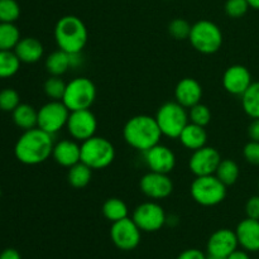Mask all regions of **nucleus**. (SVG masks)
Instances as JSON below:
<instances>
[{
    "mask_svg": "<svg viewBox=\"0 0 259 259\" xmlns=\"http://www.w3.org/2000/svg\"><path fill=\"white\" fill-rule=\"evenodd\" d=\"M88 28L76 15L60 18L55 27V39L58 48L67 53H81L88 43Z\"/></svg>",
    "mask_w": 259,
    "mask_h": 259,
    "instance_id": "3",
    "label": "nucleus"
},
{
    "mask_svg": "<svg viewBox=\"0 0 259 259\" xmlns=\"http://www.w3.org/2000/svg\"><path fill=\"white\" fill-rule=\"evenodd\" d=\"M20 104V96L14 89H4L0 91V110L13 113Z\"/></svg>",
    "mask_w": 259,
    "mask_h": 259,
    "instance_id": "34",
    "label": "nucleus"
},
{
    "mask_svg": "<svg viewBox=\"0 0 259 259\" xmlns=\"http://www.w3.org/2000/svg\"><path fill=\"white\" fill-rule=\"evenodd\" d=\"M207 259H227V258H220V257H212V255H207Z\"/></svg>",
    "mask_w": 259,
    "mask_h": 259,
    "instance_id": "44",
    "label": "nucleus"
},
{
    "mask_svg": "<svg viewBox=\"0 0 259 259\" xmlns=\"http://www.w3.org/2000/svg\"><path fill=\"white\" fill-rule=\"evenodd\" d=\"M189 40L197 52L211 55L222 48L223 33L214 22L199 20L191 27Z\"/></svg>",
    "mask_w": 259,
    "mask_h": 259,
    "instance_id": "6",
    "label": "nucleus"
},
{
    "mask_svg": "<svg viewBox=\"0 0 259 259\" xmlns=\"http://www.w3.org/2000/svg\"><path fill=\"white\" fill-rule=\"evenodd\" d=\"M176 259H207V255L200 249L191 248V249H186L180 253Z\"/></svg>",
    "mask_w": 259,
    "mask_h": 259,
    "instance_id": "39",
    "label": "nucleus"
},
{
    "mask_svg": "<svg viewBox=\"0 0 259 259\" xmlns=\"http://www.w3.org/2000/svg\"><path fill=\"white\" fill-rule=\"evenodd\" d=\"M128 206L125 202L118 197H110L103 205V215L111 223L119 222L128 218Z\"/></svg>",
    "mask_w": 259,
    "mask_h": 259,
    "instance_id": "27",
    "label": "nucleus"
},
{
    "mask_svg": "<svg viewBox=\"0 0 259 259\" xmlns=\"http://www.w3.org/2000/svg\"><path fill=\"white\" fill-rule=\"evenodd\" d=\"M243 156L245 161L254 166H259V142L250 141L248 142L243 149Z\"/></svg>",
    "mask_w": 259,
    "mask_h": 259,
    "instance_id": "37",
    "label": "nucleus"
},
{
    "mask_svg": "<svg viewBox=\"0 0 259 259\" xmlns=\"http://www.w3.org/2000/svg\"><path fill=\"white\" fill-rule=\"evenodd\" d=\"M258 190H259V181H258Z\"/></svg>",
    "mask_w": 259,
    "mask_h": 259,
    "instance_id": "46",
    "label": "nucleus"
},
{
    "mask_svg": "<svg viewBox=\"0 0 259 259\" xmlns=\"http://www.w3.org/2000/svg\"><path fill=\"white\" fill-rule=\"evenodd\" d=\"M132 219L139 229L146 233H154L161 230L167 223L166 212L163 207L153 201L143 202L138 205L133 211Z\"/></svg>",
    "mask_w": 259,
    "mask_h": 259,
    "instance_id": "10",
    "label": "nucleus"
},
{
    "mask_svg": "<svg viewBox=\"0 0 259 259\" xmlns=\"http://www.w3.org/2000/svg\"><path fill=\"white\" fill-rule=\"evenodd\" d=\"M191 196L202 206H215L227 196V186L215 175L196 177L190 187Z\"/></svg>",
    "mask_w": 259,
    "mask_h": 259,
    "instance_id": "8",
    "label": "nucleus"
},
{
    "mask_svg": "<svg viewBox=\"0 0 259 259\" xmlns=\"http://www.w3.org/2000/svg\"><path fill=\"white\" fill-rule=\"evenodd\" d=\"M252 82L249 70L242 65L230 66L223 75V86L232 95L242 96Z\"/></svg>",
    "mask_w": 259,
    "mask_h": 259,
    "instance_id": "17",
    "label": "nucleus"
},
{
    "mask_svg": "<svg viewBox=\"0 0 259 259\" xmlns=\"http://www.w3.org/2000/svg\"><path fill=\"white\" fill-rule=\"evenodd\" d=\"M147 166L153 172L168 175L176 166V156L174 152L163 144H156L151 149L144 152Z\"/></svg>",
    "mask_w": 259,
    "mask_h": 259,
    "instance_id": "16",
    "label": "nucleus"
},
{
    "mask_svg": "<svg viewBox=\"0 0 259 259\" xmlns=\"http://www.w3.org/2000/svg\"><path fill=\"white\" fill-rule=\"evenodd\" d=\"M20 32L14 23H0V51H14Z\"/></svg>",
    "mask_w": 259,
    "mask_h": 259,
    "instance_id": "29",
    "label": "nucleus"
},
{
    "mask_svg": "<svg viewBox=\"0 0 259 259\" xmlns=\"http://www.w3.org/2000/svg\"><path fill=\"white\" fill-rule=\"evenodd\" d=\"M20 17L17 0H0V23H14Z\"/></svg>",
    "mask_w": 259,
    "mask_h": 259,
    "instance_id": "32",
    "label": "nucleus"
},
{
    "mask_svg": "<svg viewBox=\"0 0 259 259\" xmlns=\"http://www.w3.org/2000/svg\"><path fill=\"white\" fill-rule=\"evenodd\" d=\"M66 128L75 141L82 143L86 139L95 136L96 129H98V120H96L95 114L90 109L71 111Z\"/></svg>",
    "mask_w": 259,
    "mask_h": 259,
    "instance_id": "12",
    "label": "nucleus"
},
{
    "mask_svg": "<svg viewBox=\"0 0 259 259\" xmlns=\"http://www.w3.org/2000/svg\"><path fill=\"white\" fill-rule=\"evenodd\" d=\"M139 187H141V191L149 199L162 200L172 194L174 182L169 179L168 175L151 171L142 177Z\"/></svg>",
    "mask_w": 259,
    "mask_h": 259,
    "instance_id": "14",
    "label": "nucleus"
},
{
    "mask_svg": "<svg viewBox=\"0 0 259 259\" xmlns=\"http://www.w3.org/2000/svg\"><path fill=\"white\" fill-rule=\"evenodd\" d=\"M53 143L52 134L33 128L23 132L14 146V154L18 161L27 166H35L47 161L52 156Z\"/></svg>",
    "mask_w": 259,
    "mask_h": 259,
    "instance_id": "1",
    "label": "nucleus"
},
{
    "mask_svg": "<svg viewBox=\"0 0 259 259\" xmlns=\"http://www.w3.org/2000/svg\"><path fill=\"white\" fill-rule=\"evenodd\" d=\"M115 159L113 143L104 137H91L81 143V162L91 169H104Z\"/></svg>",
    "mask_w": 259,
    "mask_h": 259,
    "instance_id": "4",
    "label": "nucleus"
},
{
    "mask_svg": "<svg viewBox=\"0 0 259 259\" xmlns=\"http://www.w3.org/2000/svg\"><path fill=\"white\" fill-rule=\"evenodd\" d=\"M248 4H249V7L252 8V9H255V10H259V0H247Z\"/></svg>",
    "mask_w": 259,
    "mask_h": 259,
    "instance_id": "43",
    "label": "nucleus"
},
{
    "mask_svg": "<svg viewBox=\"0 0 259 259\" xmlns=\"http://www.w3.org/2000/svg\"><path fill=\"white\" fill-rule=\"evenodd\" d=\"M123 137L132 148L146 152L159 143L162 132L156 118L142 114L126 121L123 129Z\"/></svg>",
    "mask_w": 259,
    "mask_h": 259,
    "instance_id": "2",
    "label": "nucleus"
},
{
    "mask_svg": "<svg viewBox=\"0 0 259 259\" xmlns=\"http://www.w3.org/2000/svg\"><path fill=\"white\" fill-rule=\"evenodd\" d=\"M20 63L14 51H0V78L13 77L19 71Z\"/></svg>",
    "mask_w": 259,
    "mask_h": 259,
    "instance_id": "30",
    "label": "nucleus"
},
{
    "mask_svg": "<svg viewBox=\"0 0 259 259\" xmlns=\"http://www.w3.org/2000/svg\"><path fill=\"white\" fill-rule=\"evenodd\" d=\"M242 106L249 118L259 119V81L250 83L242 95Z\"/></svg>",
    "mask_w": 259,
    "mask_h": 259,
    "instance_id": "26",
    "label": "nucleus"
},
{
    "mask_svg": "<svg viewBox=\"0 0 259 259\" xmlns=\"http://www.w3.org/2000/svg\"><path fill=\"white\" fill-rule=\"evenodd\" d=\"M248 136L250 141L259 142V119H253L248 126Z\"/></svg>",
    "mask_w": 259,
    "mask_h": 259,
    "instance_id": "40",
    "label": "nucleus"
},
{
    "mask_svg": "<svg viewBox=\"0 0 259 259\" xmlns=\"http://www.w3.org/2000/svg\"><path fill=\"white\" fill-rule=\"evenodd\" d=\"M141 232L142 230L133 219L125 218V219L113 223L110 229V238L118 249L129 252V250L136 249L141 243Z\"/></svg>",
    "mask_w": 259,
    "mask_h": 259,
    "instance_id": "11",
    "label": "nucleus"
},
{
    "mask_svg": "<svg viewBox=\"0 0 259 259\" xmlns=\"http://www.w3.org/2000/svg\"><path fill=\"white\" fill-rule=\"evenodd\" d=\"M245 214H247V218L259 220V195L248 199L245 204Z\"/></svg>",
    "mask_w": 259,
    "mask_h": 259,
    "instance_id": "38",
    "label": "nucleus"
},
{
    "mask_svg": "<svg viewBox=\"0 0 259 259\" xmlns=\"http://www.w3.org/2000/svg\"><path fill=\"white\" fill-rule=\"evenodd\" d=\"M91 177H93V169L81 161L68 168L67 181L75 189H83L88 186L91 181Z\"/></svg>",
    "mask_w": 259,
    "mask_h": 259,
    "instance_id": "25",
    "label": "nucleus"
},
{
    "mask_svg": "<svg viewBox=\"0 0 259 259\" xmlns=\"http://www.w3.org/2000/svg\"><path fill=\"white\" fill-rule=\"evenodd\" d=\"M238 243L247 252H259V220L245 218L235 229Z\"/></svg>",
    "mask_w": 259,
    "mask_h": 259,
    "instance_id": "19",
    "label": "nucleus"
},
{
    "mask_svg": "<svg viewBox=\"0 0 259 259\" xmlns=\"http://www.w3.org/2000/svg\"><path fill=\"white\" fill-rule=\"evenodd\" d=\"M249 8L247 0H227L225 3V13L228 17L234 19L244 17Z\"/></svg>",
    "mask_w": 259,
    "mask_h": 259,
    "instance_id": "36",
    "label": "nucleus"
},
{
    "mask_svg": "<svg viewBox=\"0 0 259 259\" xmlns=\"http://www.w3.org/2000/svg\"><path fill=\"white\" fill-rule=\"evenodd\" d=\"M0 197H2V187H0Z\"/></svg>",
    "mask_w": 259,
    "mask_h": 259,
    "instance_id": "45",
    "label": "nucleus"
},
{
    "mask_svg": "<svg viewBox=\"0 0 259 259\" xmlns=\"http://www.w3.org/2000/svg\"><path fill=\"white\" fill-rule=\"evenodd\" d=\"M191 27L192 25H190L187 20L177 18V19H174L168 24V33L177 40L189 39L190 33H191Z\"/></svg>",
    "mask_w": 259,
    "mask_h": 259,
    "instance_id": "35",
    "label": "nucleus"
},
{
    "mask_svg": "<svg viewBox=\"0 0 259 259\" xmlns=\"http://www.w3.org/2000/svg\"><path fill=\"white\" fill-rule=\"evenodd\" d=\"M0 259H22V255L14 248H7L0 253Z\"/></svg>",
    "mask_w": 259,
    "mask_h": 259,
    "instance_id": "41",
    "label": "nucleus"
},
{
    "mask_svg": "<svg viewBox=\"0 0 259 259\" xmlns=\"http://www.w3.org/2000/svg\"><path fill=\"white\" fill-rule=\"evenodd\" d=\"M239 166H238L237 162H234L233 159H222L217 172H215V176H217L225 186H232V185H234L235 182L238 181V179H239Z\"/></svg>",
    "mask_w": 259,
    "mask_h": 259,
    "instance_id": "28",
    "label": "nucleus"
},
{
    "mask_svg": "<svg viewBox=\"0 0 259 259\" xmlns=\"http://www.w3.org/2000/svg\"><path fill=\"white\" fill-rule=\"evenodd\" d=\"M227 259H250L247 250L244 249H235L230 255H228Z\"/></svg>",
    "mask_w": 259,
    "mask_h": 259,
    "instance_id": "42",
    "label": "nucleus"
},
{
    "mask_svg": "<svg viewBox=\"0 0 259 259\" xmlns=\"http://www.w3.org/2000/svg\"><path fill=\"white\" fill-rule=\"evenodd\" d=\"M70 113L63 101L51 100L38 110V128L53 136L67 125Z\"/></svg>",
    "mask_w": 259,
    "mask_h": 259,
    "instance_id": "9",
    "label": "nucleus"
},
{
    "mask_svg": "<svg viewBox=\"0 0 259 259\" xmlns=\"http://www.w3.org/2000/svg\"><path fill=\"white\" fill-rule=\"evenodd\" d=\"M220 162H222V156L218 149L205 146L194 151L192 156L190 157L189 167L190 171L196 177L210 176L215 175Z\"/></svg>",
    "mask_w": 259,
    "mask_h": 259,
    "instance_id": "13",
    "label": "nucleus"
},
{
    "mask_svg": "<svg viewBox=\"0 0 259 259\" xmlns=\"http://www.w3.org/2000/svg\"><path fill=\"white\" fill-rule=\"evenodd\" d=\"M66 86H67V83L60 76H51L48 80H46L43 90H45L47 98H50L51 100L62 101L66 91Z\"/></svg>",
    "mask_w": 259,
    "mask_h": 259,
    "instance_id": "31",
    "label": "nucleus"
},
{
    "mask_svg": "<svg viewBox=\"0 0 259 259\" xmlns=\"http://www.w3.org/2000/svg\"><path fill=\"white\" fill-rule=\"evenodd\" d=\"M154 118H156L157 124L161 129L162 136L174 139L179 138L185 126L190 123L189 113L186 111V108L180 105L177 101L164 103L158 109Z\"/></svg>",
    "mask_w": 259,
    "mask_h": 259,
    "instance_id": "5",
    "label": "nucleus"
},
{
    "mask_svg": "<svg viewBox=\"0 0 259 259\" xmlns=\"http://www.w3.org/2000/svg\"><path fill=\"white\" fill-rule=\"evenodd\" d=\"M52 157L62 167H72L81 161V146L75 139H63L55 144Z\"/></svg>",
    "mask_w": 259,
    "mask_h": 259,
    "instance_id": "20",
    "label": "nucleus"
},
{
    "mask_svg": "<svg viewBox=\"0 0 259 259\" xmlns=\"http://www.w3.org/2000/svg\"><path fill=\"white\" fill-rule=\"evenodd\" d=\"M202 98V88L195 78H182L175 89V99L180 105L190 109L199 104Z\"/></svg>",
    "mask_w": 259,
    "mask_h": 259,
    "instance_id": "18",
    "label": "nucleus"
},
{
    "mask_svg": "<svg viewBox=\"0 0 259 259\" xmlns=\"http://www.w3.org/2000/svg\"><path fill=\"white\" fill-rule=\"evenodd\" d=\"M46 68L51 76H62L72 68V55L60 50L55 51L46 58Z\"/></svg>",
    "mask_w": 259,
    "mask_h": 259,
    "instance_id": "23",
    "label": "nucleus"
},
{
    "mask_svg": "<svg viewBox=\"0 0 259 259\" xmlns=\"http://www.w3.org/2000/svg\"><path fill=\"white\" fill-rule=\"evenodd\" d=\"M238 247L239 243L235 232L230 229H219L212 233L207 240V255L227 258L235 249H238Z\"/></svg>",
    "mask_w": 259,
    "mask_h": 259,
    "instance_id": "15",
    "label": "nucleus"
},
{
    "mask_svg": "<svg viewBox=\"0 0 259 259\" xmlns=\"http://www.w3.org/2000/svg\"><path fill=\"white\" fill-rule=\"evenodd\" d=\"M179 139L181 141L182 146L190 151H196L206 146L207 133L205 131V126L197 125V124L189 123L182 133L180 134Z\"/></svg>",
    "mask_w": 259,
    "mask_h": 259,
    "instance_id": "22",
    "label": "nucleus"
},
{
    "mask_svg": "<svg viewBox=\"0 0 259 259\" xmlns=\"http://www.w3.org/2000/svg\"><path fill=\"white\" fill-rule=\"evenodd\" d=\"M12 115L15 125L23 132L38 126V110L29 104H19Z\"/></svg>",
    "mask_w": 259,
    "mask_h": 259,
    "instance_id": "24",
    "label": "nucleus"
},
{
    "mask_svg": "<svg viewBox=\"0 0 259 259\" xmlns=\"http://www.w3.org/2000/svg\"><path fill=\"white\" fill-rule=\"evenodd\" d=\"M189 120L190 123L197 124V125L206 126L211 121V111L209 106L205 104H196L189 110Z\"/></svg>",
    "mask_w": 259,
    "mask_h": 259,
    "instance_id": "33",
    "label": "nucleus"
},
{
    "mask_svg": "<svg viewBox=\"0 0 259 259\" xmlns=\"http://www.w3.org/2000/svg\"><path fill=\"white\" fill-rule=\"evenodd\" d=\"M96 99V86L90 78L76 77L66 86L63 104L70 111L90 109Z\"/></svg>",
    "mask_w": 259,
    "mask_h": 259,
    "instance_id": "7",
    "label": "nucleus"
},
{
    "mask_svg": "<svg viewBox=\"0 0 259 259\" xmlns=\"http://www.w3.org/2000/svg\"><path fill=\"white\" fill-rule=\"evenodd\" d=\"M14 52L20 62L23 63H35L45 55V47L42 42L34 37L20 38L18 45L15 46Z\"/></svg>",
    "mask_w": 259,
    "mask_h": 259,
    "instance_id": "21",
    "label": "nucleus"
}]
</instances>
